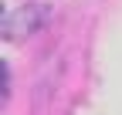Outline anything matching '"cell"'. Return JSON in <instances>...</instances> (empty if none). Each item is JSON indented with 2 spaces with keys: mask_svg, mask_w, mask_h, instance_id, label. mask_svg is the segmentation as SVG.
Listing matches in <instances>:
<instances>
[{
  "mask_svg": "<svg viewBox=\"0 0 122 115\" xmlns=\"http://www.w3.org/2000/svg\"><path fill=\"white\" fill-rule=\"evenodd\" d=\"M48 20H51V4H41V0H34V4H20V7H14L10 14L4 10L0 37L10 41V44H20V41L34 37Z\"/></svg>",
  "mask_w": 122,
  "mask_h": 115,
  "instance_id": "obj_1",
  "label": "cell"
},
{
  "mask_svg": "<svg viewBox=\"0 0 122 115\" xmlns=\"http://www.w3.org/2000/svg\"><path fill=\"white\" fill-rule=\"evenodd\" d=\"M0 85H4V88H0V98H10V68H7V61H0Z\"/></svg>",
  "mask_w": 122,
  "mask_h": 115,
  "instance_id": "obj_2",
  "label": "cell"
}]
</instances>
